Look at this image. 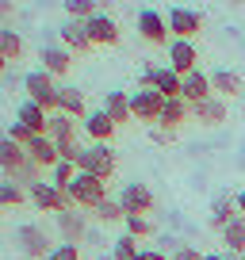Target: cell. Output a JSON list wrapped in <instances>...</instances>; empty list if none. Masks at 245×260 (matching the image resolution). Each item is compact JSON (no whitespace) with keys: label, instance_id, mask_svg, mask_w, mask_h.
Here are the masks:
<instances>
[{"label":"cell","instance_id":"cell-1","mask_svg":"<svg viewBox=\"0 0 245 260\" xmlns=\"http://www.w3.org/2000/svg\"><path fill=\"white\" fill-rule=\"evenodd\" d=\"M115 169H119V153H115L107 142H88V146L81 149V157H77V172H92V176H100L104 184L115 176Z\"/></svg>","mask_w":245,"mask_h":260},{"label":"cell","instance_id":"cell-2","mask_svg":"<svg viewBox=\"0 0 245 260\" xmlns=\"http://www.w3.org/2000/svg\"><path fill=\"white\" fill-rule=\"evenodd\" d=\"M69 199H73V207H81V211L92 214L107 199V184L100 176H92V172H77L73 184H69Z\"/></svg>","mask_w":245,"mask_h":260},{"label":"cell","instance_id":"cell-3","mask_svg":"<svg viewBox=\"0 0 245 260\" xmlns=\"http://www.w3.org/2000/svg\"><path fill=\"white\" fill-rule=\"evenodd\" d=\"M16 249L23 252L27 260H46L50 249H54V241H50L46 226H39V222H23V226H16Z\"/></svg>","mask_w":245,"mask_h":260},{"label":"cell","instance_id":"cell-4","mask_svg":"<svg viewBox=\"0 0 245 260\" xmlns=\"http://www.w3.org/2000/svg\"><path fill=\"white\" fill-rule=\"evenodd\" d=\"M27 199H31V207H35V211H42V214L73 211V199H69V191H57L50 180H39V184L27 191Z\"/></svg>","mask_w":245,"mask_h":260},{"label":"cell","instance_id":"cell-5","mask_svg":"<svg viewBox=\"0 0 245 260\" xmlns=\"http://www.w3.org/2000/svg\"><path fill=\"white\" fill-rule=\"evenodd\" d=\"M23 88H27V100H35L42 111H50V115L57 111V81L46 73V69L27 73V77H23Z\"/></svg>","mask_w":245,"mask_h":260},{"label":"cell","instance_id":"cell-6","mask_svg":"<svg viewBox=\"0 0 245 260\" xmlns=\"http://www.w3.org/2000/svg\"><path fill=\"white\" fill-rule=\"evenodd\" d=\"M138 88H154V92H161L165 100H176L180 88H184V77L172 73L169 65H149L146 73L138 77Z\"/></svg>","mask_w":245,"mask_h":260},{"label":"cell","instance_id":"cell-7","mask_svg":"<svg viewBox=\"0 0 245 260\" xmlns=\"http://www.w3.org/2000/svg\"><path fill=\"white\" fill-rule=\"evenodd\" d=\"M161 107H165V96H161V92H154V88L131 92V115H134L138 122H146V126H157Z\"/></svg>","mask_w":245,"mask_h":260},{"label":"cell","instance_id":"cell-8","mask_svg":"<svg viewBox=\"0 0 245 260\" xmlns=\"http://www.w3.org/2000/svg\"><path fill=\"white\" fill-rule=\"evenodd\" d=\"M119 199V207H122V214H149L154 211V187L149 184H122V191L115 195Z\"/></svg>","mask_w":245,"mask_h":260},{"label":"cell","instance_id":"cell-9","mask_svg":"<svg viewBox=\"0 0 245 260\" xmlns=\"http://www.w3.org/2000/svg\"><path fill=\"white\" fill-rule=\"evenodd\" d=\"M57 234H62V241L81 245L84 237L92 234V230H88V211H81V207H73V211H62V214H57Z\"/></svg>","mask_w":245,"mask_h":260},{"label":"cell","instance_id":"cell-10","mask_svg":"<svg viewBox=\"0 0 245 260\" xmlns=\"http://www.w3.org/2000/svg\"><path fill=\"white\" fill-rule=\"evenodd\" d=\"M169 69L172 73H192V69H199V50L192 39H172L169 42Z\"/></svg>","mask_w":245,"mask_h":260},{"label":"cell","instance_id":"cell-11","mask_svg":"<svg viewBox=\"0 0 245 260\" xmlns=\"http://www.w3.org/2000/svg\"><path fill=\"white\" fill-rule=\"evenodd\" d=\"M69 65H73V54H69L62 42H46V46H39V69H46L50 77H66Z\"/></svg>","mask_w":245,"mask_h":260},{"label":"cell","instance_id":"cell-12","mask_svg":"<svg viewBox=\"0 0 245 260\" xmlns=\"http://www.w3.org/2000/svg\"><path fill=\"white\" fill-rule=\"evenodd\" d=\"M165 19H169L172 39H196L199 27H203V16L196 8H172V12H165Z\"/></svg>","mask_w":245,"mask_h":260},{"label":"cell","instance_id":"cell-13","mask_svg":"<svg viewBox=\"0 0 245 260\" xmlns=\"http://www.w3.org/2000/svg\"><path fill=\"white\" fill-rule=\"evenodd\" d=\"M138 35L146 42H154V46H165V42H169V19H165L161 12H154V8H142L138 12Z\"/></svg>","mask_w":245,"mask_h":260},{"label":"cell","instance_id":"cell-14","mask_svg":"<svg viewBox=\"0 0 245 260\" xmlns=\"http://www.w3.org/2000/svg\"><path fill=\"white\" fill-rule=\"evenodd\" d=\"M211 96H215L211 73H203V69L184 73V88H180V100H184V104H203V100H211Z\"/></svg>","mask_w":245,"mask_h":260},{"label":"cell","instance_id":"cell-15","mask_svg":"<svg viewBox=\"0 0 245 260\" xmlns=\"http://www.w3.org/2000/svg\"><path fill=\"white\" fill-rule=\"evenodd\" d=\"M84 27H88V35H92V46H115V42H119V23H115V16H107V12H96L92 19H84Z\"/></svg>","mask_w":245,"mask_h":260},{"label":"cell","instance_id":"cell-16","mask_svg":"<svg viewBox=\"0 0 245 260\" xmlns=\"http://www.w3.org/2000/svg\"><path fill=\"white\" fill-rule=\"evenodd\" d=\"M62 46H66L69 54H88L92 50V35H88V27H84V19H66V23H62Z\"/></svg>","mask_w":245,"mask_h":260},{"label":"cell","instance_id":"cell-17","mask_svg":"<svg viewBox=\"0 0 245 260\" xmlns=\"http://www.w3.org/2000/svg\"><path fill=\"white\" fill-rule=\"evenodd\" d=\"M81 130L88 134L92 142H111V134H115L119 126L111 122V115H107L104 107H96V111H88V115L81 119Z\"/></svg>","mask_w":245,"mask_h":260},{"label":"cell","instance_id":"cell-18","mask_svg":"<svg viewBox=\"0 0 245 260\" xmlns=\"http://www.w3.org/2000/svg\"><path fill=\"white\" fill-rule=\"evenodd\" d=\"M192 119H196L199 126H222V122H226V100L211 96V100H203V104H192Z\"/></svg>","mask_w":245,"mask_h":260},{"label":"cell","instance_id":"cell-19","mask_svg":"<svg viewBox=\"0 0 245 260\" xmlns=\"http://www.w3.org/2000/svg\"><path fill=\"white\" fill-rule=\"evenodd\" d=\"M192 119V104H184V100H165V107H161V119H157V126L161 130H172V134H176L180 126H184V122Z\"/></svg>","mask_w":245,"mask_h":260},{"label":"cell","instance_id":"cell-20","mask_svg":"<svg viewBox=\"0 0 245 260\" xmlns=\"http://www.w3.org/2000/svg\"><path fill=\"white\" fill-rule=\"evenodd\" d=\"M27 157H31L39 169H54L62 157H57V142L54 138H46V134H35L31 138V146H27Z\"/></svg>","mask_w":245,"mask_h":260},{"label":"cell","instance_id":"cell-21","mask_svg":"<svg viewBox=\"0 0 245 260\" xmlns=\"http://www.w3.org/2000/svg\"><path fill=\"white\" fill-rule=\"evenodd\" d=\"M57 111L69 115V119H84V115H88L84 92H81V88H69V84H62V88H57Z\"/></svg>","mask_w":245,"mask_h":260},{"label":"cell","instance_id":"cell-22","mask_svg":"<svg viewBox=\"0 0 245 260\" xmlns=\"http://www.w3.org/2000/svg\"><path fill=\"white\" fill-rule=\"evenodd\" d=\"M211 88H215V96L230 100V96H241L245 92V81H241V73H234V69H215L211 73Z\"/></svg>","mask_w":245,"mask_h":260},{"label":"cell","instance_id":"cell-23","mask_svg":"<svg viewBox=\"0 0 245 260\" xmlns=\"http://www.w3.org/2000/svg\"><path fill=\"white\" fill-rule=\"evenodd\" d=\"M104 111L111 115L115 126H127V122L134 119V115H131V96H127V92H119V88L104 96Z\"/></svg>","mask_w":245,"mask_h":260},{"label":"cell","instance_id":"cell-24","mask_svg":"<svg viewBox=\"0 0 245 260\" xmlns=\"http://www.w3.org/2000/svg\"><path fill=\"white\" fill-rule=\"evenodd\" d=\"M16 119L23 122L27 130H35V134H46V122H50V111H42L35 100H23L19 104V111H16Z\"/></svg>","mask_w":245,"mask_h":260},{"label":"cell","instance_id":"cell-25","mask_svg":"<svg viewBox=\"0 0 245 260\" xmlns=\"http://www.w3.org/2000/svg\"><path fill=\"white\" fill-rule=\"evenodd\" d=\"M23 161H27V149L4 134V138H0V172H4V176H12V172H16Z\"/></svg>","mask_w":245,"mask_h":260},{"label":"cell","instance_id":"cell-26","mask_svg":"<svg viewBox=\"0 0 245 260\" xmlns=\"http://www.w3.org/2000/svg\"><path fill=\"white\" fill-rule=\"evenodd\" d=\"M46 138H54L57 146H62V142H73L77 138V119L54 111V115H50V122H46Z\"/></svg>","mask_w":245,"mask_h":260},{"label":"cell","instance_id":"cell-27","mask_svg":"<svg viewBox=\"0 0 245 260\" xmlns=\"http://www.w3.org/2000/svg\"><path fill=\"white\" fill-rule=\"evenodd\" d=\"M237 218V203H234V195H222V199H215V207H211V230H226L230 222Z\"/></svg>","mask_w":245,"mask_h":260},{"label":"cell","instance_id":"cell-28","mask_svg":"<svg viewBox=\"0 0 245 260\" xmlns=\"http://www.w3.org/2000/svg\"><path fill=\"white\" fill-rule=\"evenodd\" d=\"M222 245H226L230 256H245V218H241V214L222 230Z\"/></svg>","mask_w":245,"mask_h":260},{"label":"cell","instance_id":"cell-29","mask_svg":"<svg viewBox=\"0 0 245 260\" xmlns=\"http://www.w3.org/2000/svg\"><path fill=\"white\" fill-rule=\"evenodd\" d=\"M0 57L4 61H16L23 57V35L12 31V27H0Z\"/></svg>","mask_w":245,"mask_h":260},{"label":"cell","instance_id":"cell-30","mask_svg":"<svg viewBox=\"0 0 245 260\" xmlns=\"http://www.w3.org/2000/svg\"><path fill=\"white\" fill-rule=\"evenodd\" d=\"M23 203H31V199H27V187H19L16 180H0V211H4V207H23Z\"/></svg>","mask_w":245,"mask_h":260},{"label":"cell","instance_id":"cell-31","mask_svg":"<svg viewBox=\"0 0 245 260\" xmlns=\"http://www.w3.org/2000/svg\"><path fill=\"white\" fill-rule=\"evenodd\" d=\"M92 218L100 222V226H115V222H122L127 218V214H122V207H119V199H111V195H107L104 203L96 207V211H92Z\"/></svg>","mask_w":245,"mask_h":260},{"label":"cell","instance_id":"cell-32","mask_svg":"<svg viewBox=\"0 0 245 260\" xmlns=\"http://www.w3.org/2000/svg\"><path fill=\"white\" fill-rule=\"evenodd\" d=\"M8 180H16V184H19V187H27V191H31V187H35V184H39V180H42V169H39V165H35V161H31V157H27V161H23V165H19V169H16V172H12V176H8Z\"/></svg>","mask_w":245,"mask_h":260},{"label":"cell","instance_id":"cell-33","mask_svg":"<svg viewBox=\"0 0 245 260\" xmlns=\"http://www.w3.org/2000/svg\"><path fill=\"white\" fill-rule=\"evenodd\" d=\"M122 234H131L134 241H138V237H149V234H154L149 214H127V218H122Z\"/></svg>","mask_w":245,"mask_h":260},{"label":"cell","instance_id":"cell-34","mask_svg":"<svg viewBox=\"0 0 245 260\" xmlns=\"http://www.w3.org/2000/svg\"><path fill=\"white\" fill-rule=\"evenodd\" d=\"M73 176H77V165H69V161H57L54 169H50V184H54L57 191H69Z\"/></svg>","mask_w":245,"mask_h":260},{"label":"cell","instance_id":"cell-35","mask_svg":"<svg viewBox=\"0 0 245 260\" xmlns=\"http://www.w3.org/2000/svg\"><path fill=\"white\" fill-rule=\"evenodd\" d=\"M62 12H66L69 19H92L100 12V4H96V0H66Z\"/></svg>","mask_w":245,"mask_h":260},{"label":"cell","instance_id":"cell-36","mask_svg":"<svg viewBox=\"0 0 245 260\" xmlns=\"http://www.w3.org/2000/svg\"><path fill=\"white\" fill-rule=\"evenodd\" d=\"M138 252L142 249H138V241H134L131 234H122L119 241L111 245V260H138Z\"/></svg>","mask_w":245,"mask_h":260},{"label":"cell","instance_id":"cell-37","mask_svg":"<svg viewBox=\"0 0 245 260\" xmlns=\"http://www.w3.org/2000/svg\"><path fill=\"white\" fill-rule=\"evenodd\" d=\"M46 260H84L81 256V245H69V241H57L54 249H50Z\"/></svg>","mask_w":245,"mask_h":260},{"label":"cell","instance_id":"cell-38","mask_svg":"<svg viewBox=\"0 0 245 260\" xmlns=\"http://www.w3.org/2000/svg\"><path fill=\"white\" fill-rule=\"evenodd\" d=\"M8 138H12V142H19V146L27 149V146H31V138H35V130H27L23 122L16 119V122H12V126H8Z\"/></svg>","mask_w":245,"mask_h":260},{"label":"cell","instance_id":"cell-39","mask_svg":"<svg viewBox=\"0 0 245 260\" xmlns=\"http://www.w3.org/2000/svg\"><path fill=\"white\" fill-rule=\"evenodd\" d=\"M81 138H73V142H62V146H57V157H62V161H69V165H77V157H81Z\"/></svg>","mask_w":245,"mask_h":260},{"label":"cell","instance_id":"cell-40","mask_svg":"<svg viewBox=\"0 0 245 260\" xmlns=\"http://www.w3.org/2000/svg\"><path fill=\"white\" fill-rule=\"evenodd\" d=\"M172 260H203V252H199V249H192V245H176Z\"/></svg>","mask_w":245,"mask_h":260},{"label":"cell","instance_id":"cell-41","mask_svg":"<svg viewBox=\"0 0 245 260\" xmlns=\"http://www.w3.org/2000/svg\"><path fill=\"white\" fill-rule=\"evenodd\" d=\"M149 142H157V146H169V142H176V134H172V130H161V126H149Z\"/></svg>","mask_w":245,"mask_h":260},{"label":"cell","instance_id":"cell-42","mask_svg":"<svg viewBox=\"0 0 245 260\" xmlns=\"http://www.w3.org/2000/svg\"><path fill=\"white\" fill-rule=\"evenodd\" d=\"M138 260H172V256H165L161 249H142V252H138Z\"/></svg>","mask_w":245,"mask_h":260},{"label":"cell","instance_id":"cell-43","mask_svg":"<svg viewBox=\"0 0 245 260\" xmlns=\"http://www.w3.org/2000/svg\"><path fill=\"white\" fill-rule=\"evenodd\" d=\"M12 8H16L12 0H0V19H8V16H12Z\"/></svg>","mask_w":245,"mask_h":260},{"label":"cell","instance_id":"cell-44","mask_svg":"<svg viewBox=\"0 0 245 260\" xmlns=\"http://www.w3.org/2000/svg\"><path fill=\"white\" fill-rule=\"evenodd\" d=\"M234 203H237V214L245 218V191H237V195H234Z\"/></svg>","mask_w":245,"mask_h":260},{"label":"cell","instance_id":"cell-45","mask_svg":"<svg viewBox=\"0 0 245 260\" xmlns=\"http://www.w3.org/2000/svg\"><path fill=\"white\" fill-rule=\"evenodd\" d=\"M203 260H230L226 252H203Z\"/></svg>","mask_w":245,"mask_h":260},{"label":"cell","instance_id":"cell-46","mask_svg":"<svg viewBox=\"0 0 245 260\" xmlns=\"http://www.w3.org/2000/svg\"><path fill=\"white\" fill-rule=\"evenodd\" d=\"M4 69H8V61H4V57H0V77H4Z\"/></svg>","mask_w":245,"mask_h":260},{"label":"cell","instance_id":"cell-47","mask_svg":"<svg viewBox=\"0 0 245 260\" xmlns=\"http://www.w3.org/2000/svg\"><path fill=\"white\" fill-rule=\"evenodd\" d=\"M226 4H241V0H226Z\"/></svg>","mask_w":245,"mask_h":260},{"label":"cell","instance_id":"cell-48","mask_svg":"<svg viewBox=\"0 0 245 260\" xmlns=\"http://www.w3.org/2000/svg\"><path fill=\"white\" fill-rule=\"evenodd\" d=\"M241 260H245V256H241Z\"/></svg>","mask_w":245,"mask_h":260}]
</instances>
